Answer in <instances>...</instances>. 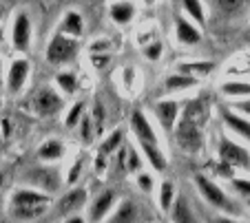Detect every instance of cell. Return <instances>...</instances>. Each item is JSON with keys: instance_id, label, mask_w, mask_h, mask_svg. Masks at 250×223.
I'll list each match as a JSON object with an SVG mask.
<instances>
[{"instance_id": "ffe728a7", "label": "cell", "mask_w": 250, "mask_h": 223, "mask_svg": "<svg viewBox=\"0 0 250 223\" xmlns=\"http://www.w3.org/2000/svg\"><path fill=\"white\" fill-rule=\"evenodd\" d=\"M64 152H66L64 142H60V139H47V142H42L38 146L36 157H38V162H42V164H56L64 157Z\"/></svg>"}, {"instance_id": "d4e9b609", "label": "cell", "mask_w": 250, "mask_h": 223, "mask_svg": "<svg viewBox=\"0 0 250 223\" xmlns=\"http://www.w3.org/2000/svg\"><path fill=\"white\" fill-rule=\"evenodd\" d=\"M212 69H215V64H212L210 60H195V62H182V64H177V73L190 75V77H195V80H202Z\"/></svg>"}, {"instance_id": "7402d4cb", "label": "cell", "mask_w": 250, "mask_h": 223, "mask_svg": "<svg viewBox=\"0 0 250 223\" xmlns=\"http://www.w3.org/2000/svg\"><path fill=\"white\" fill-rule=\"evenodd\" d=\"M124 146V129H113L106 137H102V142H100V150H98V155H102V157H106L109 159L111 155H115V152L120 150V148Z\"/></svg>"}, {"instance_id": "52a82bcc", "label": "cell", "mask_w": 250, "mask_h": 223, "mask_svg": "<svg viewBox=\"0 0 250 223\" xmlns=\"http://www.w3.org/2000/svg\"><path fill=\"white\" fill-rule=\"evenodd\" d=\"M31 38H33V24L29 18L27 11H18L11 20V47L14 51L24 53L31 47Z\"/></svg>"}, {"instance_id": "83f0119b", "label": "cell", "mask_w": 250, "mask_h": 223, "mask_svg": "<svg viewBox=\"0 0 250 223\" xmlns=\"http://www.w3.org/2000/svg\"><path fill=\"white\" fill-rule=\"evenodd\" d=\"M175 197H177V190H175V184L170 179H164L157 188V204H160V210L164 214H168L170 205H173Z\"/></svg>"}, {"instance_id": "e0dca14e", "label": "cell", "mask_w": 250, "mask_h": 223, "mask_svg": "<svg viewBox=\"0 0 250 223\" xmlns=\"http://www.w3.org/2000/svg\"><path fill=\"white\" fill-rule=\"evenodd\" d=\"M219 117H222V124L226 126L230 133H235L239 139H244L246 144H248L250 139V124L246 117H239L237 113H232V111L228 109H219Z\"/></svg>"}, {"instance_id": "3957f363", "label": "cell", "mask_w": 250, "mask_h": 223, "mask_svg": "<svg viewBox=\"0 0 250 223\" xmlns=\"http://www.w3.org/2000/svg\"><path fill=\"white\" fill-rule=\"evenodd\" d=\"M24 184H29L27 188H33V190H40L44 195L53 197L60 190L62 186V177H60V170L56 166H42V168H33L24 175Z\"/></svg>"}, {"instance_id": "d590c367", "label": "cell", "mask_w": 250, "mask_h": 223, "mask_svg": "<svg viewBox=\"0 0 250 223\" xmlns=\"http://www.w3.org/2000/svg\"><path fill=\"white\" fill-rule=\"evenodd\" d=\"M230 184H232V188L239 192L241 199L248 201V197H250V181H248V177H246V179H244V177H232Z\"/></svg>"}, {"instance_id": "6da1fadb", "label": "cell", "mask_w": 250, "mask_h": 223, "mask_svg": "<svg viewBox=\"0 0 250 223\" xmlns=\"http://www.w3.org/2000/svg\"><path fill=\"white\" fill-rule=\"evenodd\" d=\"M51 204L53 197L44 195L40 190L20 186V188L11 190L9 195V217L18 219V221H33V219H40L42 214H47Z\"/></svg>"}, {"instance_id": "277c9868", "label": "cell", "mask_w": 250, "mask_h": 223, "mask_svg": "<svg viewBox=\"0 0 250 223\" xmlns=\"http://www.w3.org/2000/svg\"><path fill=\"white\" fill-rule=\"evenodd\" d=\"M173 135H175V142H177V146H180L184 152H199L204 148L202 126L193 124L190 119L182 117V115H180V119H177V124H175Z\"/></svg>"}, {"instance_id": "b9f144b4", "label": "cell", "mask_w": 250, "mask_h": 223, "mask_svg": "<svg viewBox=\"0 0 250 223\" xmlns=\"http://www.w3.org/2000/svg\"><path fill=\"white\" fill-rule=\"evenodd\" d=\"M106 168H109V159H106V157H102V155H98V157H95V164H93V170H95V175H98V177H102L104 172H106Z\"/></svg>"}, {"instance_id": "9c48e42d", "label": "cell", "mask_w": 250, "mask_h": 223, "mask_svg": "<svg viewBox=\"0 0 250 223\" xmlns=\"http://www.w3.org/2000/svg\"><path fill=\"white\" fill-rule=\"evenodd\" d=\"M115 204H118V195L113 188L100 190L95 199L89 204V223H104L106 217L113 212Z\"/></svg>"}, {"instance_id": "cb8c5ba5", "label": "cell", "mask_w": 250, "mask_h": 223, "mask_svg": "<svg viewBox=\"0 0 250 223\" xmlns=\"http://www.w3.org/2000/svg\"><path fill=\"white\" fill-rule=\"evenodd\" d=\"M135 5L133 2H111L109 5V18L113 20L115 24H128L133 18H135Z\"/></svg>"}, {"instance_id": "8fae6325", "label": "cell", "mask_w": 250, "mask_h": 223, "mask_svg": "<svg viewBox=\"0 0 250 223\" xmlns=\"http://www.w3.org/2000/svg\"><path fill=\"white\" fill-rule=\"evenodd\" d=\"M29 73H31V62L27 57H14L7 69V91L11 95H18L27 84Z\"/></svg>"}, {"instance_id": "4dcf8cb0", "label": "cell", "mask_w": 250, "mask_h": 223, "mask_svg": "<svg viewBox=\"0 0 250 223\" xmlns=\"http://www.w3.org/2000/svg\"><path fill=\"white\" fill-rule=\"evenodd\" d=\"M124 170L131 172V175H137L142 172V157L137 148L126 146V157H124Z\"/></svg>"}, {"instance_id": "bcb514c9", "label": "cell", "mask_w": 250, "mask_h": 223, "mask_svg": "<svg viewBox=\"0 0 250 223\" xmlns=\"http://www.w3.org/2000/svg\"><path fill=\"white\" fill-rule=\"evenodd\" d=\"M2 181H5V175H2V172H0V186H2Z\"/></svg>"}, {"instance_id": "7c38bea8", "label": "cell", "mask_w": 250, "mask_h": 223, "mask_svg": "<svg viewBox=\"0 0 250 223\" xmlns=\"http://www.w3.org/2000/svg\"><path fill=\"white\" fill-rule=\"evenodd\" d=\"M86 201H89V192L86 188H69V192L58 199L56 204V212L60 217H71V214H78L82 208H86Z\"/></svg>"}, {"instance_id": "d6986e66", "label": "cell", "mask_w": 250, "mask_h": 223, "mask_svg": "<svg viewBox=\"0 0 250 223\" xmlns=\"http://www.w3.org/2000/svg\"><path fill=\"white\" fill-rule=\"evenodd\" d=\"M140 150L142 155L146 157L148 166L153 168V172H166V168H168V157H166V152L162 150L160 144H140Z\"/></svg>"}, {"instance_id": "f35d334b", "label": "cell", "mask_w": 250, "mask_h": 223, "mask_svg": "<svg viewBox=\"0 0 250 223\" xmlns=\"http://www.w3.org/2000/svg\"><path fill=\"white\" fill-rule=\"evenodd\" d=\"M111 62V53H91V64L93 69H106Z\"/></svg>"}, {"instance_id": "f1b7e54d", "label": "cell", "mask_w": 250, "mask_h": 223, "mask_svg": "<svg viewBox=\"0 0 250 223\" xmlns=\"http://www.w3.org/2000/svg\"><path fill=\"white\" fill-rule=\"evenodd\" d=\"M89 117H91V126H93L95 137H102L104 135V124H106V111H104L102 102H100L98 97H95V102H93V111L89 113Z\"/></svg>"}, {"instance_id": "ee69618b", "label": "cell", "mask_w": 250, "mask_h": 223, "mask_svg": "<svg viewBox=\"0 0 250 223\" xmlns=\"http://www.w3.org/2000/svg\"><path fill=\"white\" fill-rule=\"evenodd\" d=\"M217 223H244V221H237V219H230V217H222Z\"/></svg>"}, {"instance_id": "44dd1931", "label": "cell", "mask_w": 250, "mask_h": 223, "mask_svg": "<svg viewBox=\"0 0 250 223\" xmlns=\"http://www.w3.org/2000/svg\"><path fill=\"white\" fill-rule=\"evenodd\" d=\"M199 84V80L190 75H184V73H170V75L164 77V91L166 93H184V91H190Z\"/></svg>"}, {"instance_id": "ac0fdd59", "label": "cell", "mask_w": 250, "mask_h": 223, "mask_svg": "<svg viewBox=\"0 0 250 223\" xmlns=\"http://www.w3.org/2000/svg\"><path fill=\"white\" fill-rule=\"evenodd\" d=\"M82 31H84V18H82L80 11H66L64 16H62L60 20V27H58V34L66 36V38H73L78 40L82 36Z\"/></svg>"}, {"instance_id": "1f68e13d", "label": "cell", "mask_w": 250, "mask_h": 223, "mask_svg": "<svg viewBox=\"0 0 250 223\" xmlns=\"http://www.w3.org/2000/svg\"><path fill=\"white\" fill-rule=\"evenodd\" d=\"M162 53H164V42L160 38H155L153 42H146L142 47V56L146 57L148 62H157L162 60Z\"/></svg>"}, {"instance_id": "4fadbf2b", "label": "cell", "mask_w": 250, "mask_h": 223, "mask_svg": "<svg viewBox=\"0 0 250 223\" xmlns=\"http://www.w3.org/2000/svg\"><path fill=\"white\" fill-rule=\"evenodd\" d=\"M153 115H155L157 124L162 126V130L166 133H173L175 124L182 115V104L177 100H160L153 106Z\"/></svg>"}, {"instance_id": "c3c4849f", "label": "cell", "mask_w": 250, "mask_h": 223, "mask_svg": "<svg viewBox=\"0 0 250 223\" xmlns=\"http://www.w3.org/2000/svg\"><path fill=\"white\" fill-rule=\"evenodd\" d=\"M0 148H2V137H0Z\"/></svg>"}, {"instance_id": "603a6c76", "label": "cell", "mask_w": 250, "mask_h": 223, "mask_svg": "<svg viewBox=\"0 0 250 223\" xmlns=\"http://www.w3.org/2000/svg\"><path fill=\"white\" fill-rule=\"evenodd\" d=\"M182 11L184 18L188 22H193L197 29H202L206 24V11H204V2L202 0H184L182 2Z\"/></svg>"}, {"instance_id": "74e56055", "label": "cell", "mask_w": 250, "mask_h": 223, "mask_svg": "<svg viewBox=\"0 0 250 223\" xmlns=\"http://www.w3.org/2000/svg\"><path fill=\"white\" fill-rule=\"evenodd\" d=\"M111 47H113V44H111L109 38H100V40H93V42H91L89 51L91 53H109Z\"/></svg>"}, {"instance_id": "f6af8a7d", "label": "cell", "mask_w": 250, "mask_h": 223, "mask_svg": "<svg viewBox=\"0 0 250 223\" xmlns=\"http://www.w3.org/2000/svg\"><path fill=\"white\" fill-rule=\"evenodd\" d=\"M5 42V27H2V24H0V44Z\"/></svg>"}, {"instance_id": "30bf717a", "label": "cell", "mask_w": 250, "mask_h": 223, "mask_svg": "<svg viewBox=\"0 0 250 223\" xmlns=\"http://www.w3.org/2000/svg\"><path fill=\"white\" fill-rule=\"evenodd\" d=\"M128 126H131V133H133V137L137 139V144H160L157 130L153 129L151 119L146 117V113L142 109H135L131 113Z\"/></svg>"}, {"instance_id": "5bb4252c", "label": "cell", "mask_w": 250, "mask_h": 223, "mask_svg": "<svg viewBox=\"0 0 250 223\" xmlns=\"http://www.w3.org/2000/svg\"><path fill=\"white\" fill-rule=\"evenodd\" d=\"M104 223H142V208L135 199H122Z\"/></svg>"}, {"instance_id": "f546056e", "label": "cell", "mask_w": 250, "mask_h": 223, "mask_svg": "<svg viewBox=\"0 0 250 223\" xmlns=\"http://www.w3.org/2000/svg\"><path fill=\"white\" fill-rule=\"evenodd\" d=\"M56 84L62 95H73L78 89V75L73 71H60L56 75Z\"/></svg>"}, {"instance_id": "484cf974", "label": "cell", "mask_w": 250, "mask_h": 223, "mask_svg": "<svg viewBox=\"0 0 250 223\" xmlns=\"http://www.w3.org/2000/svg\"><path fill=\"white\" fill-rule=\"evenodd\" d=\"M219 93L224 97H228V100H248L250 86L244 80H228L219 84Z\"/></svg>"}, {"instance_id": "8992f818", "label": "cell", "mask_w": 250, "mask_h": 223, "mask_svg": "<svg viewBox=\"0 0 250 223\" xmlns=\"http://www.w3.org/2000/svg\"><path fill=\"white\" fill-rule=\"evenodd\" d=\"M76 53H78V40L66 38V36H62L56 31L47 44L44 57H47L49 64H66Z\"/></svg>"}, {"instance_id": "ba28073f", "label": "cell", "mask_w": 250, "mask_h": 223, "mask_svg": "<svg viewBox=\"0 0 250 223\" xmlns=\"http://www.w3.org/2000/svg\"><path fill=\"white\" fill-rule=\"evenodd\" d=\"M31 106L40 117H51V115H58L62 109H64V100H62V95L58 93L56 89L42 86L38 93L33 95Z\"/></svg>"}, {"instance_id": "9a60e30c", "label": "cell", "mask_w": 250, "mask_h": 223, "mask_svg": "<svg viewBox=\"0 0 250 223\" xmlns=\"http://www.w3.org/2000/svg\"><path fill=\"white\" fill-rule=\"evenodd\" d=\"M202 38H204L202 29H197L193 22H188L184 16L175 18V40H177V44H182V47H197L202 42Z\"/></svg>"}, {"instance_id": "ab89813d", "label": "cell", "mask_w": 250, "mask_h": 223, "mask_svg": "<svg viewBox=\"0 0 250 223\" xmlns=\"http://www.w3.org/2000/svg\"><path fill=\"white\" fill-rule=\"evenodd\" d=\"M230 109H237V111H241V113H239V117H246V119H248L250 102H248V100H235V102H228V111H230Z\"/></svg>"}, {"instance_id": "7a4b0ae2", "label": "cell", "mask_w": 250, "mask_h": 223, "mask_svg": "<svg viewBox=\"0 0 250 223\" xmlns=\"http://www.w3.org/2000/svg\"><path fill=\"white\" fill-rule=\"evenodd\" d=\"M193 181H195V188H197L199 197H202V199L206 201L210 208L219 210V212H224L226 217H230V219L241 217L244 208H241V205L237 204V201L232 199V197L228 195L226 190H224L222 186L217 184V181L212 179L210 175H204V172H195Z\"/></svg>"}, {"instance_id": "7dc6e473", "label": "cell", "mask_w": 250, "mask_h": 223, "mask_svg": "<svg viewBox=\"0 0 250 223\" xmlns=\"http://www.w3.org/2000/svg\"><path fill=\"white\" fill-rule=\"evenodd\" d=\"M0 22H2V9H0Z\"/></svg>"}, {"instance_id": "7bdbcfd3", "label": "cell", "mask_w": 250, "mask_h": 223, "mask_svg": "<svg viewBox=\"0 0 250 223\" xmlns=\"http://www.w3.org/2000/svg\"><path fill=\"white\" fill-rule=\"evenodd\" d=\"M62 223H86V219L82 214H71V217H64Z\"/></svg>"}, {"instance_id": "60d3db41", "label": "cell", "mask_w": 250, "mask_h": 223, "mask_svg": "<svg viewBox=\"0 0 250 223\" xmlns=\"http://www.w3.org/2000/svg\"><path fill=\"white\" fill-rule=\"evenodd\" d=\"M120 75H122L124 89H128V91H131V89H133V82H135V69H133V67H124Z\"/></svg>"}, {"instance_id": "5b68a950", "label": "cell", "mask_w": 250, "mask_h": 223, "mask_svg": "<svg viewBox=\"0 0 250 223\" xmlns=\"http://www.w3.org/2000/svg\"><path fill=\"white\" fill-rule=\"evenodd\" d=\"M217 150H219V164L232 168L237 170H248L250 166V155H248V148H244L241 144L232 142L228 135H222L217 144Z\"/></svg>"}, {"instance_id": "2e32d148", "label": "cell", "mask_w": 250, "mask_h": 223, "mask_svg": "<svg viewBox=\"0 0 250 223\" xmlns=\"http://www.w3.org/2000/svg\"><path fill=\"white\" fill-rule=\"evenodd\" d=\"M168 219L170 223H197V217H195L193 208H190L188 197L177 192V197H175L173 205L168 210Z\"/></svg>"}, {"instance_id": "d6a6232c", "label": "cell", "mask_w": 250, "mask_h": 223, "mask_svg": "<svg viewBox=\"0 0 250 223\" xmlns=\"http://www.w3.org/2000/svg\"><path fill=\"white\" fill-rule=\"evenodd\" d=\"M84 111H86L84 102H76V104L71 106L69 113L64 115V126H66V129H76L78 124H80L82 115H84Z\"/></svg>"}, {"instance_id": "e575fe53", "label": "cell", "mask_w": 250, "mask_h": 223, "mask_svg": "<svg viewBox=\"0 0 250 223\" xmlns=\"http://www.w3.org/2000/svg\"><path fill=\"white\" fill-rule=\"evenodd\" d=\"M80 142L84 144V146H89V144H93V139H95V133H93V126H91V117H89V113L84 111V115H82V119H80Z\"/></svg>"}, {"instance_id": "836d02e7", "label": "cell", "mask_w": 250, "mask_h": 223, "mask_svg": "<svg viewBox=\"0 0 250 223\" xmlns=\"http://www.w3.org/2000/svg\"><path fill=\"white\" fill-rule=\"evenodd\" d=\"M135 184H137V190L144 192V195H153L155 192V179H153L151 172H137L135 175Z\"/></svg>"}, {"instance_id": "4316f807", "label": "cell", "mask_w": 250, "mask_h": 223, "mask_svg": "<svg viewBox=\"0 0 250 223\" xmlns=\"http://www.w3.org/2000/svg\"><path fill=\"white\" fill-rule=\"evenodd\" d=\"M182 117H186V119H190L193 124L202 126V124L208 119L206 102L204 100H188L186 102V106H184V111H182Z\"/></svg>"}, {"instance_id": "8d00e7d4", "label": "cell", "mask_w": 250, "mask_h": 223, "mask_svg": "<svg viewBox=\"0 0 250 223\" xmlns=\"http://www.w3.org/2000/svg\"><path fill=\"white\" fill-rule=\"evenodd\" d=\"M82 168H84V157H78L76 162H73V166H71V170L66 172V184H76L78 179H80V172Z\"/></svg>"}]
</instances>
